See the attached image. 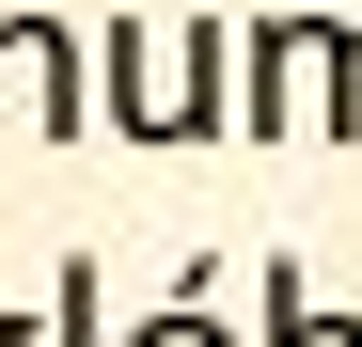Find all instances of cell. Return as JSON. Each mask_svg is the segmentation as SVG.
Returning <instances> with one entry per match:
<instances>
[{
  "instance_id": "1",
  "label": "cell",
  "mask_w": 362,
  "mask_h": 347,
  "mask_svg": "<svg viewBox=\"0 0 362 347\" xmlns=\"http://www.w3.org/2000/svg\"><path fill=\"white\" fill-rule=\"evenodd\" d=\"M236 127H252V142H362L346 16H252V32H236Z\"/></svg>"
},
{
  "instance_id": "2",
  "label": "cell",
  "mask_w": 362,
  "mask_h": 347,
  "mask_svg": "<svg viewBox=\"0 0 362 347\" xmlns=\"http://www.w3.org/2000/svg\"><path fill=\"white\" fill-rule=\"evenodd\" d=\"M0 142H95V47L64 16H0Z\"/></svg>"
},
{
  "instance_id": "3",
  "label": "cell",
  "mask_w": 362,
  "mask_h": 347,
  "mask_svg": "<svg viewBox=\"0 0 362 347\" xmlns=\"http://www.w3.org/2000/svg\"><path fill=\"white\" fill-rule=\"evenodd\" d=\"M252 347H362V316H331L315 284L268 253V268H252Z\"/></svg>"
},
{
  "instance_id": "4",
  "label": "cell",
  "mask_w": 362,
  "mask_h": 347,
  "mask_svg": "<svg viewBox=\"0 0 362 347\" xmlns=\"http://www.w3.org/2000/svg\"><path fill=\"white\" fill-rule=\"evenodd\" d=\"M127 347H252V331H221V284H173V300H158Z\"/></svg>"
},
{
  "instance_id": "5",
  "label": "cell",
  "mask_w": 362,
  "mask_h": 347,
  "mask_svg": "<svg viewBox=\"0 0 362 347\" xmlns=\"http://www.w3.org/2000/svg\"><path fill=\"white\" fill-rule=\"evenodd\" d=\"M95 331H110V316H95V253H79L64 284H47V347H95Z\"/></svg>"
},
{
  "instance_id": "6",
  "label": "cell",
  "mask_w": 362,
  "mask_h": 347,
  "mask_svg": "<svg viewBox=\"0 0 362 347\" xmlns=\"http://www.w3.org/2000/svg\"><path fill=\"white\" fill-rule=\"evenodd\" d=\"M0 347H47V316H0Z\"/></svg>"
},
{
  "instance_id": "7",
  "label": "cell",
  "mask_w": 362,
  "mask_h": 347,
  "mask_svg": "<svg viewBox=\"0 0 362 347\" xmlns=\"http://www.w3.org/2000/svg\"><path fill=\"white\" fill-rule=\"evenodd\" d=\"M346 95H362V16H346Z\"/></svg>"
}]
</instances>
